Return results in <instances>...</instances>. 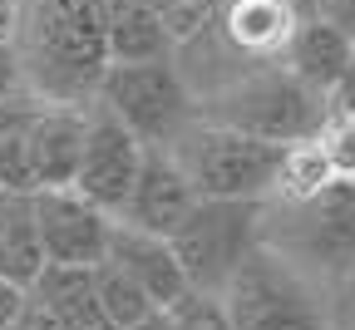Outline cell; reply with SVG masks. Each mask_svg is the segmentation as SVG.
<instances>
[{
    "instance_id": "cell-15",
    "label": "cell",
    "mask_w": 355,
    "mask_h": 330,
    "mask_svg": "<svg viewBox=\"0 0 355 330\" xmlns=\"http://www.w3.org/2000/svg\"><path fill=\"white\" fill-rule=\"evenodd\" d=\"M350 50H355V40H345L331 20L301 10V20H296V30H291V40H286V50H282V64H286L306 89H316L321 99H326V89H331L336 74L345 69Z\"/></svg>"
},
{
    "instance_id": "cell-3",
    "label": "cell",
    "mask_w": 355,
    "mask_h": 330,
    "mask_svg": "<svg viewBox=\"0 0 355 330\" xmlns=\"http://www.w3.org/2000/svg\"><path fill=\"white\" fill-rule=\"evenodd\" d=\"M198 119L242 128L266 144H301L321 128L326 99L316 89H306L282 60H261L242 74H232L217 94L198 99Z\"/></svg>"
},
{
    "instance_id": "cell-4",
    "label": "cell",
    "mask_w": 355,
    "mask_h": 330,
    "mask_svg": "<svg viewBox=\"0 0 355 330\" xmlns=\"http://www.w3.org/2000/svg\"><path fill=\"white\" fill-rule=\"evenodd\" d=\"M232 330H336L326 296L316 281H306L261 242L237 261L227 286L217 291Z\"/></svg>"
},
{
    "instance_id": "cell-17",
    "label": "cell",
    "mask_w": 355,
    "mask_h": 330,
    "mask_svg": "<svg viewBox=\"0 0 355 330\" xmlns=\"http://www.w3.org/2000/svg\"><path fill=\"white\" fill-rule=\"evenodd\" d=\"M40 266H44V252H40L30 193H6L0 187V276L25 291L40 276Z\"/></svg>"
},
{
    "instance_id": "cell-19",
    "label": "cell",
    "mask_w": 355,
    "mask_h": 330,
    "mask_svg": "<svg viewBox=\"0 0 355 330\" xmlns=\"http://www.w3.org/2000/svg\"><path fill=\"white\" fill-rule=\"evenodd\" d=\"M94 271V296H99V306H104V315L114 320V330H123V325H133L139 315H148V311H158L133 281L119 271V266H109V261H94L89 266Z\"/></svg>"
},
{
    "instance_id": "cell-6",
    "label": "cell",
    "mask_w": 355,
    "mask_h": 330,
    "mask_svg": "<svg viewBox=\"0 0 355 330\" xmlns=\"http://www.w3.org/2000/svg\"><path fill=\"white\" fill-rule=\"evenodd\" d=\"M94 104L109 109L144 148H168L198 119V94L188 89L173 55L109 64L99 89H94Z\"/></svg>"
},
{
    "instance_id": "cell-14",
    "label": "cell",
    "mask_w": 355,
    "mask_h": 330,
    "mask_svg": "<svg viewBox=\"0 0 355 330\" xmlns=\"http://www.w3.org/2000/svg\"><path fill=\"white\" fill-rule=\"evenodd\" d=\"M25 296L60 330H114V320L104 315V306L94 296V271H89V266H55V261H44L40 276L25 286Z\"/></svg>"
},
{
    "instance_id": "cell-26",
    "label": "cell",
    "mask_w": 355,
    "mask_h": 330,
    "mask_svg": "<svg viewBox=\"0 0 355 330\" xmlns=\"http://www.w3.org/2000/svg\"><path fill=\"white\" fill-rule=\"evenodd\" d=\"M20 306H25V291L15 286V281H6V276H0V330H6V325L20 315Z\"/></svg>"
},
{
    "instance_id": "cell-16",
    "label": "cell",
    "mask_w": 355,
    "mask_h": 330,
    "mask_svg": "<svg viewBox=\"0 0 355 330\" xmlns=\"http://www.w3.org/2000/svg\"><path fill=\"white\" fill-rule=\"evenodd\" d=\"M104 40H109V64L173 55L168 20L153 0H104Z\"/></svg>"
},
{
    "instance_id": "cell-25",
    "label": "cell",
    "mask_w": 355,
    "mask_h": 330,
    "mask_svg": "<svg viewBox=\"0 0 355 330\" xmlns=\"http://www.w3.org/2000/svg\"><path fill=\"white\" fill-rule=\"evenodd\" d=\"M6 330H60V325H55L50 315H44V311H40V306H35V301L25 296V306H20V315H15V320H10Z\"/></svg>"
},
{
    "instance_id": "cell-9",
    "label": "cell",
    "mask_w": 355,
    "mask_h": 330,
    "mask_svg": "<svg viewBox=\"0 0 355 330\" xmlns=\"http://www.w3.org/2000/svg\"><path fill=\"white\" fill-rule=\"evenodd\" d=\"M30 212H35L44 261H55V266L104 261L114 217L104 207H94L89 198H79L74 187H40V193H30Z\"/></svg>"
},
{
    "instance_id": "cell-21",
    "label": "cell",
    "mask_w": 355,
    "mask_h": 330,
    "mask_svg": "<svg viewBox=\"0 0 355 330\" xmlns=\"http://www.w3.org/2000/svg\"><path fill=\"white\" fill-rule=\"evenodd\" d=\"M168 315H173V330H232V320H227V311H222V301L207 296V291L178 296V301L168 306Z\"/></svg>"
},
{
    "instance_id": "cell-22",
    "label": "cell",
    "mask_w": 355,
    "mask_h": 330,
    "mask_svg": "<svg viewBox=\"0 0 355 330\" xmlns=\"http://www.w3.org/2000/svg\"><path fill=\"white\" fill-rule=\"evenodd\" d=\"M326 114H355V50H350L345 69L336 74V84L326 89Z\"/></svg>"
},
{
    "instance_id": "cell-5",
    "label": "cell",
    "mask_w": 355,
    "mask_h": 330,
    "mask_svg": "<svg viewBox=\"0 0 355 330\" xmlns=\"http://www.w3.org/2000/svg\"><path fill=\"white\" fill-rule=\"evenodd\" d=\"M168 153L198 198H252V202L272 198L282 163V144H266V138H252L212 119H193L168 144Z\"/></svg>"
},
{
    "instance_id": "cell-12",
    "label": "cell",
    "mask_w": 355,
    "mask_h": 330,
    "mask_svg": "<svg viewBox=\"0 0 355 330\" xmlns=\"http://www.w3.org/2000/svg\"><path fill=\"white\" fill-rule=\"evenodd\" d=\"M84 114L89 104H55V99H35L30 109V177L35 193L40 187H69L79 144H84Z\"/></svg>"
},
{
    "instance_id": "cell-23",
    "label": "cell",
    "mask_w": 355,
    "mask_h": 330,
    "mask_svg": "<svg viewBox=\"0 0 355 330\" xmlns=\"http://www.w3.org/2000/svg\"><path fill=\"white\" fill-rule=\"evenodd\" d=\"M306 10L321 15V20H331L345 40H355V0H306Z\"/></svg>"
},
{
    "instance_id": "cell-18",
    "label": "cell",
    "mask_w": 355,
    "mask_h": 330,
    "mask_svg": "<svg viewBox=\"0 0 355 330\" xmlns=\"http://www.w3.org/2000/svg\"><path fill=\"white\" fill-rule=\"evenodd\" d=\"M331 177L316 138H301V144H282V163H277V182H272V198L277 202H301L311 193H321Z\"/></svg>"
},
{
    "instance_id": "cell-1",
    "label": "cell",
    "mask_w": 355,
    "mask_h": 330,
    "mask_svg": "<svg viewBox=\"0 0 355 330\" xmlns=\"http://www.w3.org/2000/svg\"><path fill=\"white\" fill-rule=\"evenodd\" d=\"M10 50L30 94L55 104H94L109 69L104 0H15Z\"/></svg>"
},
{
    "instance_id": "cell-28",
    "label": "cell",
    "mask_w": 355,
    "mask_h": 330,
    "mask_svg": "<svg viewBox=\"0 0 355 330\" xmlns=\"http://www.w3.org/2000/svg\"><path fill=\"white\" fill-rule=\"evenodd\" d=\"M123 330H173V315L158 306V311H148V315H139L133 325H123Z\"/></svg>"
},
{
    "instance_id": "cell-20",
    "label": "cell",
    "mask_w": 355,
    "mask_h": 330,
    "mask_svg": "<svg viewBox=\"0 0 355 330\" xmlns=\"http://www.w3.org/2000/svg\"><path fill=\"white\" fill-rule=\"evenodd\" d=\"M311 138H316V148H321L331 177L355 182V114H326L321 128Z\"/></svg>"
},
{
    "instance_id": "cell-10",
    "label": "cell",
    "mask_w": 355,
    "mask_h": 330,
    "mask_svg": "<svg viewBox=\"0 0 355 330\" xmlns=\"http://www.w3.org/2000/svg\"><path fill=\"white\" fill-rule=\"evenodd\" d=\"M193 202H198V193H193V182L183 177V168L173 163V153H168V148H144L139 177H133L128 198H123V207H119V222L168 237V232L188 217Z\"/></svg>"
},
{
    "instance_id": "cell-24",
    "label": "cell",
    "mask_w": 355,
    "mask_h": 330,
    "mask_svg": "<svg viewBox=\"0 0 355 330\" xmlns=\"http://www.w3.org/2000/svg\"><path fill=\"white\" fill-rule=\"evenodd\" d=\"M15 89H25V79H20V64H15V50H10V35H0V99L15 94Z\"/></svg>"
},
{
    "instance_id": "cell-8",
    "label": "cell",
    "mask_w": 355,
    "mask_h": 330,
    "mask_svg": "<svg viewBox=\"0 0 355 330\" xmlns=\"http://www.w3.org/2000/svg\"><path fill=\"white\" fill-rule=\"evenodd\" d=\"M139 158H144L139 138H133L109 109L89 104V114H84V144H79V163H74L69 187L79 198H89L94 207H104L109 217H119L133 177H139Z\"/></svg>"
},
{
    "instance_id": "cell-27",
    "label": "cell",
    "mask_w": 355,
    "mask_h": 330,
    "mask_svg": "<svg viewBox=\"0 0 355 330\" xmlns=\"http://www.w3.org/2000/svg\"><path fill=\"white\" fill-rule=\"evenodd\" d=\"M336 296H340V315L345 320H355V261L345 266V276L336 281Z\"/></svg>"
},
{
    "instance_id": "cell-11",
    "label": "cell",
    "mask_w": 355,
    "mask_h": 330,
    "mask_svg": "<svg viewBox=\"0 0 355 330\" xmlns=\"http://www.w3.org/2000/svg\"><path fill=\"white\" fill-rule=\"evenodd\" d=\"M104 261L119 266L133 286H139L153 306H163V311H168L178 296L193 291L188 276H183V266H178V257H173V247H168V237H158V232H139V227H128V222H119V217H114V227H109Z\"/></svg>"
},
{
    "instance_id": "cell-7",
    "label": "cell",
    "mask_w": 355,
    "mask_h": 330,
    "mask_svg": "<svg viewBox=\"0 0 355 330\" xmlns=\"http://www.w3.org/2000/svg\"><path fill=\"white\" fill-rule=\"evenodd\" d=\"M261 202L252 198H198L188 217L168 232V247L183 266L188 286L217 296L237 261L261 242Z\"/></svg>"
},
{
    "instance_id": "cell-2",
    "label": "cell",
    "mask_w": 355,
    "mask_h": 330,
    "mask_svg": "<svg viewBox=\"0 0 355 330\" xmlns=\"http://www.w3.org/2000/svg\"><path fill=\"white\" fill-rule=\"evenodd\" d=\"M261 247L296 266L306 281L331 286L355 261V182H326L301 202H261Z\"/></svg>"
},
{
    "instance_id": "cell-13",
    "label": "cell",
    "mask_w": 355,
    "mask_h": 330,
    "mask_svg": "<svg viewBox=\"0 0 355 330\" xmlns=\"http://www.w3.org/2000/svg\"><path fill=\"white\" fill-rule=\"evenodd\" d=\"M296 20H301L296 0H222L217 10V30L227 40V50L242 55L247 64L282 60Z\"/></svg>"
}]
</instances>
